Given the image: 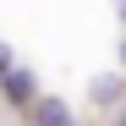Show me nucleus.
Instances as JSON below:
<instances>
[{"instance_id":"nucleus-5","label":"nucleus","mask_w":126,"mask_h":126,"mask_svg":"<svg viewBox=\"0 0 126 126\" xmlns=\"http://www.w3.org/2000/svg\"><path fill=\"white\" fill-rule=\"evenodd\" d=\"M121 126H126V115H121Z\"/></svg>"},{"instance_id":"nucleus-1","label":"nucleus","mask_w":126,"mask_h":126,"mask_svg":"<svg viewBox=\"0 0 126 126\" xmlns=\"http://www.w3.org/2000/svg\"><path fill=\"white\" fill-rule=\"evenodd\" d=\"M0 88H6V99H11V104H38V77H33L28 66H11Z\"/></svg>"},{"instance_id":"nucleus-3","label":"nucleus","mask_w":126,"mask_h":126,"mask_svg":"<svg viewBox=\"0 0 126 126\" xmlns=\"http://www.w3.org/2000/svg\"><path fill=\"white\" fill-rule=\"evenodd\" d=\"M11 66H16V60H11V49L0 44V82H6V71H11Z\"/></svg>"},{"instance_id":"nucleus-2","label":"nucleus","mask_w":126,"mask_h":126,"mask_svg":"<svg viewBox=\"0 0 126 126\" xmlns=\"http://www.w3.org/2000/svg\"><path fill=\"white\" fill-rule=\"evenodd\" d=\"M33 121L38 126H71V110H66V99H38L33 104Z\"/></svg>"},{"instance_id":"nucleus-4","label":"nucleus","mask_w":126,"mask_h":126,"mask_svg":"<svg viewBox=\"0 0 126 126\" xmlns=\"http://www.w3.org/2000/svg\"><path fill=\"white\" fill-rule=\"evenodd\" d=\"M121 22H126V6H121Z\"/></svg>"}]
</instances>
